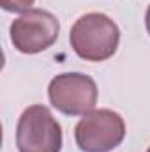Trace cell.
I'll use <instances>...</instances> for the list:
<instances>
[{"instance_id": "6da1fadb", "label": "cell", "mask_w": 150, "mask_h": 152, "mask_svg": "<svg viewBox=\"0 0 150 152\" xmlns=\"http://www.w3.org/2000/svg\"><path fill=\"white\" fill-rule=\"evenodd\" d=\"M69 41L79 58L88 62H103L115 55L120 41V30L106 14L88 12L76 20Z\"/></svg>"}, {"instance_id": "7a4b0ae2", "label": "cell", "mask_w": 150, "mask_h": 152, "mask_svg": "<svg viewBox=\"0 0 150 152\" xmlns=\"http://www.w3.org/2000/svg\"><path fill=\"white\" fill-rule=\"evenodd\" d=\"M16 147L20 152H60L62 127L51 112L42 106H28L18 120Z\"/></svg>"}, {"instance_id": "3957f363", "label": "cell", "mask_w": 150, "mask_h": 152, "mask_svg": "<svg viewBox=\"0 0 150 152\" xmlns=\"http://www.w3.org/2000/svg\"><path fill=\"white\" fill-rule=\"evenodd\" d=\"M125 122L113 110H92L76 124L74 138L83 152H110L122 143Z\"/></svg>"}, {"instance_id": "277c9868", "label": "cell", "mask_w": 150, "mask_h": 152, "mask_svg": "<svg viewBox=\"0 0 150 152\" xmlns=\"http://www.w3.org/2000/svg\"><path fill=\"white\" fill-rule=\"evenodd\" d=\"M48 97L53 108L64 115H85L97 103V85L87 75L64 73L55 76L48 87Z\"/></svg>"}, {"instance_id": "5b68a950", "label": "cell", "mask_w": 150, "mask_h": 152, "mask_svg": "<svg viewBox=\"0 0 150 152\" xmlns=\"http://www.w3.org/2000/svg\"><path fill=\"white\" fill-rule=\"evenodd\" d=\"M60 32L58 20L42 9H30L11 23L9 34L12 46L25 55H36L48 50Z\"/></svg>"}, {"instance_id": "8992f818", "label": "cell", "mask_w": 150, "mask_h": 152, "mask_svg": "<svg viewBox=\"0 0 150 152\" xmlns=\"http://www.w3.org/2000/svg\"><path fill=\"white\" fill-rule=\"evenodd\" d=\"M36 0H2V9L7 12H28Z\"/></svg>"}, {"instance_id": "52a82bcc", "label": "cell", "mask_w": 150, "mask_h": 152, "mask_svg": "<svg viewBox=\"0 0 150 152\" xmlns=\"http://www.w3.org/2000/svg\"><path fill=\"white\" fill-rule=\"evenodd\" d=\"M145 25H147V30H149V34H150V5H149V9H147V14H145Z\"/></svg>"}, {"instance_id": "ba28073f", "label": "cell", "mask_w": 150, "mask_h": 152, "mask_svg": "<svg viewBox=\"0 0 150 152\" xmlns=\"http://www.w3.org/2000/svg\"><path fill=\"white\" fill-rule=\"evenodd\" d=\"M147 152H150V147H149V149H147Z\"/></svg>"}]
</instances>
